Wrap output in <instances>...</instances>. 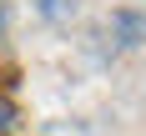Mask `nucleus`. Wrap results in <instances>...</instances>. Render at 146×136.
I'll return each instance as SVG.
<instances>
[{
  "mask_svg": "<svg viewBox=\"0 0 146 136\" xmlns=\"http://www.w3.org/2000/svg\"><path fill=\"white\" fill-rule=\"evenodd\" d=\"M15 126H20V111H15V101H10V96H0V136H10Z\"/></svg>",
  "mask_w": 146,
  "mask_h": 136,
  "instance_id": "obj_1",
  "label": "nucleus"
}]
</instances>
